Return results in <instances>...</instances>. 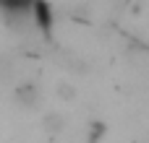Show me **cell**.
Wrapping results in <instances>:
<instances>
[{
	"label": "cell",
	"mask_w": 149,
	"mask_h": 143,
	"mask_svg": "<svg viewBox=\"0 0 149 143\" xmlns=\"http://www.w3.org/2000/svg\"><path fill=\"white\" fill-rule=\"evenodd\" d=\"M13 99L24 107V109H34L39 102H42V91L34 81H21L16 89H13Z\"/></svg>",
	"instance_id": "1"
},
{
	"label": "cell",
	"mask_w": 149,
	"mask_h": 143,
	"mask_svg": "<svg viewBox=\"0 0 149 143\" xmlns=\"http://www.w3.org/2000/svg\"><path fill=\"white\" fill-rule=\"evenodd\" d=\"M31 5H34V0H0V10H3L8 18L29 13V8H31Z\"/></svg>",
	"instance_id": "2"
},
{
	"label": "cell",
	"mask_w": 149,
	"mask_h": 143,
	"mask_svg": "<svg viewBox=\"0 0 149 143\" xmlns=\"http://www.w3.org/2000/svg\"><path fill=\"white\" fill-rule=\"evenodd\" d=\"M42 128H45L50 135H58V133L65 130V117H63L60 112H45V117H42Z\"/></svg>",
	"instance_id": "3"
},
{
	"label": "cell",
	"mask_w": 149,
	"mask_h": 143,
	"mask_svg": "<svg viewBox=\"0 0 149 143\" xmlns=\"http://www.w3.org/2000/svg\"><path fill=\"white\" fill-rule=\"evenodd\" d=\"M58 96H60L63 102H73V99H76V86L68 83V81H60V83H58Z\"/></svg>",
	"instance_id": "4"
},
{
	"label": "cell",
	"mask_w": 149,
	"mask_h": 143,
	"mask_svg": "<svg viewBox=\"0 0 149 143\" xmlns=\"http://www.w3.org/2000/svg\"><path fill=\"white\" fill-rule=\"evenodd\" d=\"M102 135H105V125H100V122H97V125L92 128V133H89V143H100Z\"/></svg>",
	"instance_id": "5"
}]
</instances>
